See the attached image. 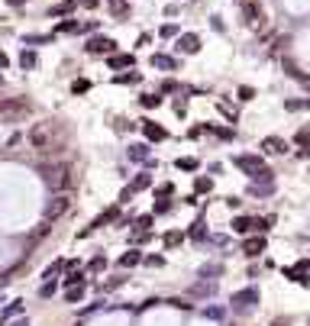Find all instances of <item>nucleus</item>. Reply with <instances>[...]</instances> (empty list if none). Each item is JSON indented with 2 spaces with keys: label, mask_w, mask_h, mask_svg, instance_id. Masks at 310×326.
<instances>
[{
  "label": "nucleus",
  "mask_w": 310,
  "mask_h": 326,
  "mask_svg": "<svg viewBox=\"0 0 310 326\" xmlns=\"http://www.w3.org/2000/svg\"><path fill=\"white\" fill-rule=\"evenodd\" d=\"M65 139V129H61L58 120H46V123H36L29 129V146L39 149V152H55Z\"/></svg>",
  "instance_id": "f257e3e1"
},
{
  "label": "nucleus",
  "mask_w": 310,
  "mask_h": 326,
  "mask_svg": "<svg viewBox=\"0 0 310 326\" xmlns=\"http://www.w3.org/2000/svg\"><path fill=\"white\" fill-rule=\"evenodd\" d=\"M39 174H42V184L52 191H72L75 188V168L68 162L46 165V168H39Z\"/></svg>",
  "instance_id": "f03ea898"
},
{
  "label": "nucleus",
  "mask_w": 310,
  "mask_h": 326,
  "mask_svg": "<svg viewBox=\"0 0 310 326\" xmlns=\"http://www.w3.org/2000/svg\"><path fill=\"white\" fill-rule=\"evenodd\" d=\"M32 113V103L23 97H4L0 100V123H20Z\"/></svg>",
  "instance_id": "7ed1b4c3"
},
{
  "label": "nucleus",
  "mask_w": 310,
  "mask_h": 326,
  "mask_svg": "<svg viewBox=\"0 0 310 326\" xmlns=\"http://www.w3.org/2000/svg\"><path fill=\"white\" fill-rule=\"evenodd\" d=\"M68 210H72V191H55V197L46 204L42 216H46V223H52V220H58L61 213H68Z\"/></svg>",
  "instance_id": "20e7f679"
},
{
  "label": "nucleus",
  "mask_w": 310,
  "mask_h": 326,
  "mask_svg": "<svg viewBox=\"0 0 310 326\" xmlns=\"http://www.w3.org/2000/svg\"><path fill=\"white\" fill-rule=\"evenodd\" d=\"M233 230H236V233H243V236H246V233H252V230L265 233V230H268V220H259V216H255V220H252V216H236V220H233Z\"/></svg>",
  "instance_id": "39448f33"
},
{
  "label": "nucleus",
  "mask_w": 310,
  "mask_h": 326,
  "mask_svg": "<svg viewBox=\"0 0 310 326\" xmlns=\"http://www.w3.org/2000/svg\"><path fill=\"white\" fill-rule=\"evenodd\" d=\"M252 304H259V287H243L233 294V307L236 310H249Z\"/></svg>",
  "instance_id": "423d86ee"
},
{
  "label": "nucleus",
  "mask_w": 310,
  "mask_h": 326,
  "mask_svg": "<svg viewBox=\"0 0 310 326\" xmlns=\"http://www.w3.org/2000/svg\"><path fill=\"white\" fill-rule=\"evenodd\" d=\"M113 49H117V42L107 39V36H94L87 42V52H91V55H113Z\"/></svg>",
  "instance_id": "0eeeda50"
},
{
  "label": "nucleus",
  "mask_w": 310,
  "mask_h": 326,
  "mask_svg": "<svg viewBox=\"0 0 310 326\" xmlns=\"http://www.w3.org/2000/svg\"><path fill=\"white\" fill-rule=\"evenodd\" d=\"M236 165H239V168H243L246 174H249V178H255V174L265 168V162H262L259 155H239V158H236Z\"/></svg>",
  "instance_id": "6e6552de"
},
{
  "label": "nucleus",
  "mask_w": 310,
  "mask_h": 326,
  "mask_svg": "<svg viewBox=\"0 0 310 326\" xmlns=\"http://www.w3.org/2000/svg\"><path fill=\"white\" fill-rule=\"evenodd\" d=\"M262 149L268 155H285L288 152V142H285V139H278V136H265L262 139Z\"/></svg>",
  "instance_id": "1a4fd4ad"
},
{
  "label": "nucleus",
  "mask_w": 310,
  "mask_h": 326,
  "mask_svg": "<svg viewBox=\"0 0 310 326\" xmlns=\"http://www.w3.org/2000/svg\"><path fill=\"white\" fill-rule=\"evenodd\" d=\"M243 16H246V23H249V26L262 23V7L255 4V0H246V4H243Z\"/></svg>",
  "instance_id": "9d476101"
},
{
  "label": "nucleus",
  "mask_w": 310,
  "mask_h": 326,
  "mask_svg": "<svg viewBox=\"0 0 310 326\" xmlns=\"http://www.w3.org/2000/svg\"><path fill=\"white\" fill-rule=\"evenodd\" d=\"M178 49L184 52V55H194V52L200 49V39L194 36V32H184V36H178Z\"/></svg>",
  "instance_id": "9b49d317"
},
{
  "label": "nucleus",
  "mask_w": 310,
  "mask_h": 326,
  "mask_svg": "<svg viewBox=\"0 0 310 326\" xmlns=\"http://www.w3.org/2000/svg\"><path fill=\"white\" fill-rule=\"evenodd\" d=\"M243 252L249 255V259H255V255L265 252V236H255V239H246L243 242Z\"/></svg>",
  "instance_id": "f8f14e48"
},
{
  "label": "nucleus",
  "mask_w": 310,
  "mask_h": 326,
  "mask_svg": "<svg viewBox=\"0 0 310 326\" xmlns=\"http://www.w3.org/2000/svg\"><path fill=\"white\" fill-rule=\"evenodd\" d=\"M143 133H146V139H152V142H162V139L168 136L165 126H158V123H149V120L143 123Z\"/></svg>",
  "instance_id": "ddd939ff"
},
{
  "label": "nucleus",
  "mask_w": 310,
  "mask_h": 326,
  "mask_svg": "<svg viewBox=\"0 0 310 326\" xmlns=\"http://www.w3.org/2000/svg\"><path fill=\"white\" fill-rule=\"evenodd\" d=\"M191 294H194V297H210V294H217V281H207V278L197 281V284L191 287Z\"/></svg>",
  "instance_id": "4468645a"
},
{
  "label": "nucleus",
  "mask_w": 310,
  "mask_h": 326,
  "mask_svg": "<svg viewBox=\"0 0 310 326\" xmlns=\"http://www.w3.org/2000/svg\"><path fill=\"white\" fill-rule=\"evenodd\" d=\"M152 68H162V71H175V58H171V55H152Z\"/></svg>",
  "instance_id": "2eb2a0df"
},
{
  "label": "nucleus",
  "mask_w": 310,
  "mask_h": 326,
  "mask_svg": "<svg viewBox=\"0 0 310 326\" xmlns=\"http://www.w3.org/2000/svg\"><path fill=\"white\" fill-rule=\"evenodd\" d=\"M136 58L132 55H110V68H132Z\"/></svg>",
  "instance_id": "dca6fc26"
},
{
  "label": "nucleus",
  "mask_w": 310,
  "mask_h": 326,
  "mask_svg": "<svg viewBox=\"0 0 310 326\" xmlns=\"http://www.w3.org/2000/svg\"><path fill=\"white\" fill-rule=\"evenodd\" d=\"M129 158H132V162H146V158H149V146H143V142L129 146Z\"/></svg>",
  "instance_id": "f3484780"
},
{
  "label": "nucleus",
  "mask_w": 310,
  "mask_h": 326,
  "mask_svg": "<svg viewBox=\"0 0 310 326\" xmlns=\"http://www.w3.org/2000/svg\"><path fill=\"white\" fill-rule=\"evenodd\" d=\"M139 262H143V255L132 249V252H126V255L120 259V265H123V268H132V265H139Z\"/></svg>",
  "instance_id": "a211bd4d"
},
{
  "label": "nucleus",
  "mask_w": 310,
  "mask_h": 326,
  "mask_svg": "<svg viewBox=\"0 0 310 326\" xmlns=\"http://www.w3.org/2000/svg\"><path fill=\"white\" fill-rule=\"evenodd\" d=\"M149 184H152V174L143 171V174H136V181H132V191H146Z\"/></svg>",
  "instance_id": "6ab92c4d"
},
{
  "label": "nucleus",
  "mask_w": 310,
  "mask_h": 326,
  "mask_svg": "<svg viewBox=\"0 0 310 326\" xmlns=\"http://www.w3.org/2000/svg\"><path fill=\"white\" fill-rule=\"evenodd\" d=\"M191 239H194V242H203V239H207V226H203L200 220L191 226Z\"/></svg>",
  "instance_id": "aec40b11"
},
{
  "label": "nucleus",
  "mask_w": 310,
  "mask_h": 326,
  "mask_svg": "<svg viewBox=\"0 0 310 326\" xmlns=\"http://www.w3.org/2000/svg\"><path fill=\"white\" fill-rule=\"evenodd\" d=\"M110 220H117V210H107L104 216H97L94 223H91V230H97V226H104V223H110ZM91 230H87V233H91Z\"/></svg>",
  "instance_id": "412c9836"
},
{
  "label": "nucleus",
  "mask_w": 310,
  "mask_h": 326,
  "mask_svg": "<svg viewBox=\"0 0 310 326\" xmlns=\"http://www.w3.org/2000/svg\"><path fill=\"white\" fill-rule=\"evenodd\" d=\"M68 304H78V301H81V297H84V284H78V287H68Z\"/></svg>",
  "instance_id": "4be33fe9"
},
{
  "label": "nucleus",
  "mask_w": 310,
  "mask_h": 326,
  "mask_svg": "<svg viewBox=\"0 0 310 326\" xmlns=\"http://www.w3.org/2000/svg\"><path fill=\"white\" fill-rule=\"evenodd\" d=\"M203 316H210V320H223L226 310H223V307H203Z\"/></svg>",
  "instance_id": "5701e85b"
},
{
  "label": "nucleus",
  "mask_w": 310,
  "mask_h": 326,
  "mask_svg": "<svg viewBox=\"0 0 310 326\" xmlns=\"http://www.w3.org/2000/svg\"><path fill=\"white\" fill-rule=\"evenodd\" d=\"M78 29H84V26L78 23V20H65V23L58 26V32H78Z\"/></svg>",
  "instance_id": "b1692460"
},
{
  "label": "nucleus",
  "mask_w": 310,
  "mask_h": 326,
  "mask_svg": "<svg viewBox=\"0 0 310 326\" xmlns=\"http://www.w3.org/2000/svg\"><path fill=\"white\" fill-rule=\"evenodd\" d=\"M20 65H23V68H32V65H36V52H26V49H23V55H20Z\"/></svg>",
  "instance_id": "393cba45"
},
{
  "label": "nucleus",
  "mask_w": 310,
  "mask_h": 326,
  "mask_svg": "<svg viewBox=\"0 0 310 326\" xmlns=\"http://www.w3.org/2000/svg\"><path fill=\"white\" fill-rule=\"evenodd\" d=\"M75 10V0H68V4H58L55 10H52V16H65V13H72Z\"/></svg>",
  "instance_id": "a878e982"
},
{
  "label": "nucleus",
  "mask_w": 310,
  "mask_h": 326,
  "mask_svg": "<svg viewBox=\"0 0 310 326\" xmlns=\"http://www.w3.org/2000/svg\"><path fill=\"white\" fill-rule=\"evenodd\" d=\"M20 310H23V304H20V301H13V304H10V307H7V310H4V316H0V320H10V316H16Z\"/></svg>",
  "instance_id": "bb28decb"
},
{
  "label": "nucleus",
  "mask_w": 310,
  "mask_h": 326,
  "mask_svg": "<svg viewBox=\"0 0 310 326\" xmlns=\"http://www.w3.org/2000/svg\"><path fill=\"white\" fill-rule=\"evenodd\" d=\"M175 165H178V168H184V171H194V168H197V158H178Z\"/></svg>",
  "instance_id": "cd10ccee"
},
{
  "label": "nucleus",
  "mask_w": 310,
  "mask_h": 326,
  "mask_svg": "<svg viewBox=\"0 0 310 326\" xmlns=\"http://www.w3.org/2000/svg\"><path fill=\"white\" fill-rule=\"evenodd\" d=\"M158 103H162L158 94H143V107H158Z\"/></svg>",
  "instance_id": "c85d7f7f"
},
{
  "label": "nucleus",
  "mask_w": 310,
  "mask_h": 326,
  "mask_svg": "<svg viewBox=\"0 0 310 326\" xmlns=\"http://www.w3.org/2000/svg\"><path fill=\"white\" fill-rule=\"evenodd\" d=\"M220 265H207V268H200V278H214V275H220Z\"/></svg>",
  "instance_id": "c756f323"
},
{
  "label": "nucleus",
  "mask_w": 310,
  "mask_h": 326,
  "mask_svg": "<svg viewBox=\"0 0 310 326\" xmlns=\"http://www.w3.org/2000/svg\"><path fill=\"white\" fill-rule=\"evenodd\" d=\"M210 188H214V181H210V178H197V191H200V194H203V191L210 194Z\"/></svg>",
  "instance_id": "7c9ffc66"
},
{
  "label": "nucleus",
  "mask_w": 310,
  "mask_h": 326,
  "mask_svg": "<svg viewBox=\"0 0 310 326\" xmlns=\"http://www.w3.org/2000/svg\"><path fill=\"white\" fill-rule=\"evenodd\" d=\"M65 284H68V287H75V284H81V271H72V275H68V278H65Z\"/></svg>",
  "instance_id": "2f4dec72"
},
{
  "label": "nucleus",
  "mask_w": 310,
  "mask_h": 326,
  "mask_svg": "<svg viewBox=\"0 0 310 326\" xmlns=\"http://www.w3.org/2000/svg\"><path fill=\"white\" fill-rule=\"evenodd\" d=\"M297 142L310 149V129H300V133H297Z\"/></svg>",
  "instance_id": "473e14b6"
},
{
  "label": "nucleus",
  "mask_w": 310,
  "mask_h": 326,
  "mask_svg": "<svg viewBox=\"0 0 310 326\" xmlns=\"http://www.w3.org/2000/svg\"><path fill=\"white\" fill-rule=\"evenodd\" d=\"M181 242V233H168L165 236V245H178Z\"/></svg>",
  "instance_id": "72a5a7b5"
},
{
  "label": "nucleus",
  "mask_w": 310,
  "mask_h": 326,
  "mask_svg": "<svg viewBox=\"0 0 310 326\" xmlns=\"http://www.w3.org/2000/svg\"><path fill=\"white\" fill-rule=\"evenodd\" d=\"M239 97H243V100H252L255 91H252V87H239Z\"/></svg>",
  "instance_id": "f704fd0d"
},
{
  "label": "nucleus",
  "mask_w": 310,
  "mask_h": 326,
  "mask_svg": "<svg viewBox=\"0 0 310 326\" xmlns=\"http://www.w3.org/2000/svg\"><path fill=\"white\" fill-rule=\"evenodd\" d=\"M136 226H139V230H146V233H149V226H152V216H143V220H136Z\"/></svg>",
  "instance_id": "c9c22d12"
},
{
  "label": "nucleus",
  "mask_w": 310,
  "mask_h": 326,
  "mask_svg": "<svg viewBox=\"0 0 310 326\" xmlns=\"http://www.w3.org/2000/svg\"><path fill=\"white\" fill-rule=\"evenodd\" d=\"M104 265H107V259H94V262H91V271H100Z\"/></svg>",
  "instance_id": "e433bc0d"
},
{
  "label": "nucleus",
  "mask_w": 310,
  "mask_h": 326,
  "mask_svg": "<svg viewBox=\"0 0 310 326\" xmlns=\"http://www.w3.org/2000/svg\"><path fill=\"white\" fill-rule=\"evenodd\" d=\"M168 210H171V204H168V200H162V204H155V213H168Z\"/></svg>",
  "instance_id": "4c0bfd02"
},
{
  "label": "nucleus",
  "mask_w": 310,
  "mask_h": 326,
  "mask_svg": "<svg viewBox=\"0 0 310 326\" xmlns=\"http://www.w3.org/2000/svg\"><path fill=\"white\" fill-rule=\"evenodd\" d=\"M175 188H171V184H158V194H162V197H168V194H171Z\"/></svg>",
  "instance_id": "58836bf2"
},
{
  "label": "nucleus",
  "mask_w": 310,
  "mask_h": 326,
  "mask_svg": "<svg viewBox=\"0 0 310 326\" xmlns=\"http://www.w3.org/2000/svg\"><path fill=\"white\" fill-rule=\"evenodd\" d=\"M162 91H165V94H171V91H178V84H175V81H165V84H162Z\"/></svg>",
  "instance_id": "ea45409f"
},
{
  "label": "nucleus",
  "mask_w": 310,
  "mask_h": 326,
  "mask_svg": "<svg viewBox=\"0 0 310 326\" xmlns=\"http://www.w3.org/2000/svg\"><path fill=\"white\" fill-rule=\"evenodd\" d=\"M168 304H171V307H178V310H188V307H191V304H184V301H178V297H175V301H168Z\"/></svg>",
  "instance_id": "a19ab883"
},
{
  "label": "nucleus",
  "mask_w": 310,
  "mask_h": 326,
  "mask_svg": "<svg viewBox=\"0 0 310 326\" xmlns=\"http://www.w3.org/2000/svg\"><path fill=\"white\" fill-rule=\"evenodd\" d=\"M10 275H13V271H4V275H0V291L7 287V281H10Z\"/></svg>",
  "instance_id": "79ce46f5"
},
{
  "label": "nucleus",
  "mask_w": 310,
  "mask_h": 326,
  "mask_svg": "<svg viewBox=\"0 0 310 326\" xmlns=\"http://www.w3.org/2000/svg\"><path fill=\"white\" fill-rule=\"evenodd\" d=\"M7 65H10V58H7L4 52H0V68H7Z\"/></svg>",
  "instance_id": "37998d69"
},
{
  "label": "nucleus",
  "mask_w": 310,
  "mask_h": 326,
  "mask_svg": "<svg viewBox=\"0 0 310 326\" xmlns=\"http://www.w3.org/2000/svg\"><path fill=\"white\" fill-rule=\"evenodd\" d=\"M81 4H84V7H97V0H81Z\"/></svg>",
  "instance_id": "c03bdc74"
},
{
  "label": "nucleus",
  "mask_w": 310,
  "mask_h": 326,
  "mask_svg": "<svg viewBox=\"0 0 310 326\" xmlns=\"http://www.w3.org/2000/svg\"><path fill=\"white\" fill-rule=\"evenodd\" d=\"M13 326H29V320H16V323H13Z\"/></svg>",
  "instance_id": "a18cd8bd"
},
{
  "label": "nucleus",
  "mask_w": 310,
  "mask_h": 326,
  "mask_svg": "<svg viewBox=\"0 0 310 326\" xmlns=\"http://www.w3.org/2000/svg\"><path fill=\"white\" fill-rule=\"evenodd\" d=\"M274 326H288V320H274Z\"/></svg>",
  "instance_id": "49530a36"
},
{
  "label": "nucleus",
  "mask_w": 310,
  "mask_h": 326,
  "mask_svg": "<svg viewBox=\"0 0 310 326\" xmlns=\"http://www.w3.org/2000/svg\"><path fill=\"white\" fill-rule=\"evenodd\" d=\"M239 4H246V0H239Z\"/></svg>",
  "instance_id": "de8ad7c7"
}]
</instances>
